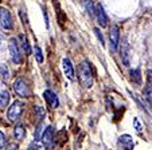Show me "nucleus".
Listing matches in <instances>:
<instances>
[{
  "mask_svg": "<svg viewBox=\"0 0 152 150\" xmlns=\"http://www.w3.org/2000/svg\"><path fill=\"white\" fill-rule=\"evenodd\" d=\"M22 111H23V103L19 102V101L14 102L11 105V107L8 109V113H7L8 119L10 121H18L19 117H20V114H22Z\"/></svg>",
  "mask_w": 152,
  "mask_h": 150,
  "instance_id": "7ed1b4c3",
  "label": "nucleus"
},
{
  "mask_svg": "<svg viewBox=\"0 0 152 150\" xmlns=\"http://www.w3.org/2000/svg\"><path fill=\"white\" fill-rule=\"evenodd\" d=\"M35 57H37V60L38 63H42L43 62V54H42V50L39 47H35Z\"/></svg>",
  "mask_w": 152,
  "mask_h": 150,
  "instance_id": "6ab92c4d",
  "label": "nucleus"
},
{
  "mask_svg": "<svg viewBox=\"0 0 152 150\" xmlns=\"http://www.w3.org/2000/svg\"><path fill=\"white\" fill-rule=\"evenodd\" d=\"M117 149L118 150H133V139L131 136L124 134L117 141Z\"/></svg>",
  "mask_w": 152,
  "mask_h": 150,
  "instance_id": "39448f33",
  "label": "nucleus"
},
{
  "mask_svg": "<svg viewBox=\"0 0 152 150\" xmlns=\"http://www.w3.org/2000/svg\"><path fill=\"white\" fill-rule=\"evenodd\" d=\"M0 26L6 30L12 28V19L6 8H0Z\"/></svg>",
  "mask_w": 152,
  "mask_h": 150,
  "instance_id": "423d86ee",
  "label": "nucleus"
},
{
  "mask_svg": "<svg viewBox=\"0 0 152 150\" xmlns=\"http://www.w3.org/2000/svg\"><path fill=\"white\" fill-rule=\"evenodd\" d=\"M4 145H6V136H4V134L0 131V149H1Z\"/></svg>",
  "mask_w": 152,
  "mask_h": 150,
  "instance_id": "412c9836",
  "label": "nucleus"
},
{
  "mask_svg": "<svg viewBox=\"0 0 152 150\" xmlns=\"http://www.w3.org/2000/svg\"><path fill=\"white\" fill-rule=\"evenodd\" d=\"M62 66H63V71H65V75L69 78L70 80L74 79V68H73V64L70 62V59L65 58L62 62Z\"/></svg>",
  "mask_w": 152,
  "mask_h": 150,
  "instance_id": "9b49d317",
  "label": "nucleus"
},
{
  "mask_svg": "<svg viewBox=\"0 0 152 150\" xmlns=\"http://www.w3.org/2000/svg\"><path fill=\"white\" fill-rule=\"evenodd\" d=\"M94 32H96V36H97V38H98V40H100V43L104 46V44H105V43H104V38H102V35H101L100 30H98V28H96V30H94Z\"/></svg>",
  "mask_w": 152,
  "mask_h": 150,
  "instance_id": "aec40b11",
  "label": "nucleus"
},
{
  "mask_svg": "<svg viewBox=\"0 0 152 150\" xmlns=\"http://www.w3.org/2000/svg\"><path fill=\"white\" fill-rule=\"evenodd\" d=\"M131 80L136 85H141V74L139 68H135V70L131 71Z\"/></svg>",
  "mask_w": 152,
  "mask_h": 150,
  "instance_id": "ddd939ff",
  "label": "nucleus"
},
{
  "mask_svg": "<svg viewBox=\"0 0 152 150\" xmlns=\"http://www.w3.org/2000/svg\"><path fill=\"white\" fill-rule=\"evenodd\" d=\"M43 96H45V99H46V102L49 103L50 107L55 109L58 107V105H59V101H58V96L55 95L54 93H53L51 90H46L45 93H43Z\"/></svg>",
  "mask_w": 152,
  "mask_h": 150,
  "instance_id": "9d476101",
  "label": "nucleus"
},
{
  "mask_svg": "<svg viewBox=\"0 0 152 150\" xmlns=\"http://www.w3.org/2000/svg\"><path fill=\"white\" fill-rule=\"evenodd\" d=\"M28 150H40V147H39V145H38L37 142H32V143L30 145Z\"/></svg>",
  "mask_w": 152,
  "mask_h": 150,
  "instance_id": "4be33fe9",
  "label": "nucleus"
},
{
  "mask_svg": "<svg viewBox=\"0 0 152 150\" xmlns=\"http://www.w3.org/2000/svg\"><path fill=\"white\" fill-rule=\"evenodd\" d=\"M34 111H35V114H37V117H38V119H39V122L42 121L43 118H45V115H46V111L43 110V107H40V106H35V107H34Z\"/></svg>",
  "mask_w": 152,
  "mask_h": 150,
  "instance_id": "dca6fc26",
  "label": "nucleus"
},
{
  "mask_svg": "<svg viewBox=\"0 0 152 150\" xmlns=\"http://www.w3.org/2000/svg\"><path fill=\"white\" fill-rule=\"evenodd\" d=\"M20 40H22V47H23L24 52L26 54H31V48H30V44L27 42V39L24 36H20Z\"/></svg>",
  "mask_w": 152,
  "mask_h": 150,
  "instance_id": "a211bd4d",
  "label": "nucleus"
},
{
  "mask_svg": "<svg viewBox=\"0 0 152 150\" xmlns=\"http://www.w3.org/2000/svg\"><path fill=\"white\" fill-rule=\"evenodd\" d=\"M42 141L46 147H50L53 145V142H54V129H53V126H47L45 129L42 136Z\"/></svg>",
  "mask_w": 152,
  "mask_h": 150,
  "instance_id": "6e6552de",
  "label": "nucleus"
},
{
  "mask_svg": "<svg viewBox=\"0 0 152 150\" xmlns=\"http://www.w3.org/2000/svg\"><path fill=\"white\" fill-rule=\"evenodd\" d=\"M109 40H110V46H112L113 50H117L118 46V40H120V30L117 26H113L109 31Z\"/></svg>",
  "mask_w": 152,
  "mask_h": 150,
  "instance_id": "1a4fd4ad",
  "label": "nucleus"
},
{
  "mask_svg": "<svg viewBox=\"0 0 152 150\" xmlns=\"http://www.w3.org/2000/svg\"><path fill=\"white\" fill-rule=\"evenodd\" d=\"M83 6H85L86 11L89 12L90 15H94V7H93L92 0H83Z\"/></svg>",
  "mask_w": 152,
  "mask_h": 150,
  "instance_id": "f3484780",
  "label": "nucleus"
},
{
  "mask_svg": "<svg viewBox=\"0 0 152 150\" xmlns=\"http://www.w3.org/2000/svg\"><path fill=\"white\" fill-rule=\"evenodd\" d=\"M8 48H10V55H11V59L15 64H20L23 58H22V54H20L19 46H18L16 39H10L8 43Z\"/></svg>",
  "mask_w": 152,
  "mask_h": 150,
  "instance_id": "f03ea898",
  "label": "nucleus"
},
{
  "mask_svg": "<svg viewBox=\"0 0 152 150\" xmlns=\"http://www.w3.org/2000/svg\"><path fill=\"white\" fill-rule=\"evenodd\" d=\"M6 150H18V145L16 143H10Z\"/></svg>",
  "mask_w": 152,
  "mask_h": 150,
  "instance_id": "5701e85b",
  "label": "nucleus"
},
{
  "mask_svg": "<svg viewBox=\"0 0 152 150\" xmlns=\"http://www.w3.org/2000/svg\"><path fill=\"white\" fill-rule=\"evenodd\" d=\"M121 59H123L124 64L129 66V44H128L126 38H124L123 46H121Z\"/></svg>",
  "mask_w": 152,
  "mask_h": 150,
  "instance_id": "f8f14e48",
  "label": "nucleus"
},
{
  "mask_svg": "<svg viewBox=\"0 0 152 150\" xmlns=\"http://www.w3.org/2000/svg\"><path fill=\"white\" fill-rule=\"evenodd\" d=\"M78 79H80L81 85L86 88H90L93 85V72L92 67H90L89 62H82L78 67Z\"/></svg>",
  "mask_w": 152,
  "mask_h": 150,
  "instance_id": "f257e3e1",
  "label": "nucleus"
},
{
  "mask_svg": "<svg viewBox=\"0 0 152 150\" xmlns=\"http://www.w3.org/2000/svg\"><path fill=\"white\" fill-rule=\"evenodd\" d=\"M14 88H15V91H16L18 95L23 96V98H27V96L30 95V88H28V86H27V83H26L24 79H20L19 78V79L15 80Z\"/></svg>",
  "mask_w": 152,
  "mask_h": 150,
  "instance_id": "20e7f679",
  "label": "nucleus"
},
{
  "mask_svg": "<svg viewBox=\"0 0 152 150\" xmlns=\"http://www.w3.org/2000/svg\"><path fill=\"white\" fill-rule=\"evenodd\" d=\"M8 101H10V94L8 91H1V94H0V107H6L7 105H8Z\"/></svg>",
  "mask_w": 152,
  "mask_h": 150,
  "instance_id": "2eb2a0df",
  "label": "nucleus"
},
{
  "mask_svg": "<svg viewBox=\"0 0 152 150\" xmlns=\"http://www.w3.org/2000/svg\"><path fill=\"white\" fill-rule=\"evenodd\" d=\"M14 136L16 137V139H23L26 136V129H24L23 125H18L14 130Z\"/></svg>",
  "mask_w": 152,
  "mask_h": 150,
  "instance_id": "4468645a",
  "label": "nucleus"
},
{
  "mask_svg": "<svg viewBox=\"0 0 152 150\" xmlns=\"http://www.w3.org/2000/svg\"><path fill=\"white\" fill-rule=\"evenodd\" d=\"M94 14H96V17H97L98 23H100V26L106 27V24H108V17H106V14H105V11H104V8H102L101 4H96Z\"/></svg>",
  "mask_w": 152,
  "mask_h": 150,
  "instance_id": "0eeeda50",
  "label": "nucleus"
},
{
  "mask_svg": "<svg viewBox=\"0 0 152 150\" xmlns=\"http://www.w3.org/2000/svg\"><path fill=\"white\" fill-rule=\"evenodd\" d=\"M133 122H135L136 130H137V131H139V133H140V131H141V126H140V123H139V119H137V118H135V121H133Z\"/></svg>",
  "mask_w": 152,
  "mask_h": 150,
  "instance_id": "b1692460",
  "label": "nucleus"
}]
</instances>
